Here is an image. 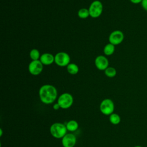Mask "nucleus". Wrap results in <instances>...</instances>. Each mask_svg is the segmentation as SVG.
<instances>
[{
	"mask_svg": "<svg viewBox=\"0 0 147 147\" xmlns=\"http://www.w3.org/2000/svg\"><path fill=\"white\" fill-rule=\"evenodd\" d=\"M95 64L99 70H105L109 65V61L104 56H98L95 60Z\"/></svg>",
	"mask_w": 147,
	"mask_h": 147,
	"instance_id": "obj_10",
	"label": "nucleus"
},
{
	"mask_svg": "<svg viewBox=\"0 0 147 147\" xmlns=\"http://www.w3.org/2000/svg\"><path fill=\"white\" fill-rule=\"evenodd\" d=\"M114 110V105L110 99H105L100 105V110L105 115H111Z\"/></svg>",
	"mask_w": 147,
	"mask_h": 147,
	"instance_id": "obj_4",
	"label": "nucleus"
},
{
	"mask_svg": "<svg viewBox=\"0 0 147 147\" xmlns=\"http://www.w3.org/2000/svg\"><path fill=\"white\" fill-rule=\"evenodd\" d=\"M124 38V34L120 30L113 31L109 36V40L110 43L116 45L121 44Z\"/></svg>",
	"mask_w": 147,
	"mask_h": 147,
	"instance_id": "obj_7",
	"label": "nucleus"
},
{
	"mask_svg": "<svg viewBox=\"0 0 147 147\" xmlns=\"http://www.w3.org/2000/svg\"><path fill=\"white\" fill-rule=\"evenodd\" d=\"M141 3L143 9L145 11H147V0H142Z\"/></svg>",
	"mask_w": 147,
	"mask_h": 147,
	"instance_id": "obj_19",
	"label": "nucleus"
},
{
	"mask_svg": "<svg viewBox=\"0 0 147 147\" xmlns=\"http://www.w3.org/2000/svg\"><path fill=\"white\" fill-rule=\"evenodd\" d=\"M76 142V138L75 135L71 133L66 134L61 140L63 147H74Z\"/></svg>",
	"mask_w": 147,
	"mask_h": 147,
	"instance_id": "obj_9",
	"label": "nucleus"
},
{
	"mask_svg": "<svg viewBox=\"0 0 147 147\" xmlns=\"http://www.w3.org/2000/svg\"><path fill=\"white\" fill-rule=\"evenodd\" d=\"M67 68L68 72L72 75L76 74L79 71V68H78V65L74 63L69 64L67 65Z\"/></svg>",
	"mask_w": 147,
	"mask_h": 147,
	"instance_id": "obj_15",
	"label": "nucleus"
},
{
	"mask_svg": "<svg viewBox=\"0 0 147 147\" xmlns=\"http://www.w3.org/2000/svg\"><path fill=\"white\" fill-rule=\"evenodd\" d=\"M3 134V131H2V129H0V137H1L2 136Z\"/></svg>",
	"mask_w": 147,
	"mask_h": 147,
	"instance_id": "obj_22",
	"label": "nucleus"
},
{
	"mask_svg": "<svg viewBox=\"0 0 147 147\" xmlns=\"http://www.w3.org/2000/svg\"><path fill=\"white\" fill-rule=\"evenodd\" d=\"M67 127L61 123H54L50 127V132L51 135L56 138H63L67 134Z\"/></svg>",
	"mask_w": 147,
	"mask_h": 147,
	"instance_id": "obj_2",
	"label": "nucleus"
},
{
	"mask_svg": "<svg viewBox=\"0 0 147 147\" xmlns=\"http://www.w3.org/2000/svg\"><path fill=\"white\" fill-rule=\"evenodd\" d=\"M74 102L72 96L69 93L62 94L58 98L57 103L59 105L60 108L68 109L70 107Z\"/></svg>",
	"mask_w": 147,
	"mask_h": 147,
	"instance_id": "obj_3",
	"label": "nucleus"
},
{
	"mask_svg": "<svg viewBox=\"0 0 147 147\" xmlns=\"http://www.w3.org/2000/svg\"><path fill=\"white\" fill-rule=\"evenodd\" d=\"M90 16L89 10L86 8L81 9L78 11V16L81 18H86Z\"/></svg>",
	"mask_w": 147,
	"mask_h": 147,
	"instance_id": "obj_17",
	"label": "nucleus"
},
{
	"mask_svg": "<svg viewBox=\"0 0 147 147\" xmlns=\"http://www.w3.org/2000/svg\"><path fill=\"white\" fill-rule=\"evenodd\" d=\"M43 67L42 64L40 60H33L31 61L29 65V72L33 75H37L40 74L42 70Z\"/></svg>",
	"mask_w": 147,
	"mask_h": 147,
	"instance_id": "obj_8",
	"label": "nucleus"
},
{
	"mask_svg": "<svg viewBox=\"0 0 147 147\" xmlns=\"http://www.w3.org/2000/svg\"><path fill=\"white\" fill-rule=\"evenodd\" d=\"M114 51H115L114 45H113L111 43L107 44L105 47L104 49H103V52H104L105 54L106 55H107V56L112 55L114 53Z\"/></svg>",
	"mask_w": 147,
	"mask_h": 147,
	"instance_id": "obj_13",
	"label": "nucleus"
},
{
	"mask_svg": "<svg viewBox=\"0 0 147 147\" xmlns=\"http://www.w3.org/2000/svg\"><path fill=\"white\" fill-rule=\"evenodd\" d=\"M142 0H130V1L134 4H138L142 2Z\"/></svg>",
	"mask_w": 147,
	"mask_h": 147,
	"instance_id": "obj_20",
	"label": "nucleus"
},
{
	"mask_svg": "<svg viewBox=\"0 0 147 147\" xmlns=\"http://www.w3.org/2000/svg\"><path fill=\"white\" fill-rule=\"evenodd\" d=\"M30 57L33 60H37L40 57L39 51L36 49H32L30 52Z\"/></svg>",
	"mask_w": 147,
	"mask_h": 147,
	"instance_id": "obj_18",
	"label": "nucleus"
},
{
	"mask_svg": "<svg viewBox=\"0 0 147 147\" xmlns=\"http://www.w3.org/2000/svg\"><path fill=\"white\" fill-rule=\"evenodd\" d=\"M110 122L113 125H118L121 122L120 116L116 113H112L109 117Z\"/></svg>",
	"mask_w": 147,
	"mask_h": 147,
	"instance_id": "obj_14",
	"label": "nucleus"
},
{
	"mask_svg": "<svg viewBox=\"0 0 147 147\" xmlns=\"http://www.w3.org/2000/svg\"><path fill=\"white\" fill-rule=\"evenodd\" d=\"M70 61L69 56L65 52H59L55 56V62L60 67L67 66Z\"/></svg>",
	"mask_w": 147,
	"mask_h": 147,
	"instance_id": "obj_6",
	"label": "nucleus"
},
{
	"mask_svg": "<svg viewBox=\"0 0 147 147\" xmlns=\"http://www.w3.org/2000/svg\"><path fill=\"white\" fill-rule=\"evenodd\" d=\"M103 6L99 1H95L91 4L89 7L90 16L92 18H97L100 16L102 12Z\"/></svg>",
	"mask_w": 147,
	"mask_h": 147,
	"instance_id": "obj_5",
	"label": "nucleus"
},
{
	"mask_svg": "<svg viewBox=\"0 0 147 147\" xmlns=\"http://www.w3.org/2000/svg\"><path fill=\"white\" fill-rule=\"evenodd\" d=\"M57 92L56 88L50 84H45L39 90V96L41 101L45 104L52 103L56 99Z\"/></svg>",
	"mask_w": 147,
	"mask_h": 147,
	"instance_id": "obj_1",
	"label": "nucleus"
},
{
	"mask_svg": "<svg viewBox=\"0 0 147 147\" xmlns=\"http://www.w3.org/2000/svg\"><path fill=\"white\" fill-rule=\"evenodd\" d=\"M40 60L42 64L50 65L55 61V57L50 53H45L40 56Z\"/></svg>",
	"mask_w": 147,
	"mask_h": 147,
	"instance_id": "obj_11",
	"label": "nucleus"
},
{
	"mask_svg": "<svg viewBox=\"0 0 147 147\" xmlns=\"http://www.w3.org/2000/svg\"><path fill=\"white\" fill-rule=\"evenodd\" d=\"M134 147H142V146H140V145H137V146H134Z\"/></svg>",
	"mask_w": 147,
	"mask_h": 147,
	"instance_id": "obj_23",
	"label": "nucleus"
},
{
	"mask_svg": "<svg viewBox=\"0 0 147 147\" xmlns=\"http://www.w3.org/2000/svg\"><path fill=\"white\" fill-rule=\"evenodd\" d=\"M79 127L78 123L75 120H71L67 122L66 127L67 130L69 131H74L78 129Z\"/></svg>",
	"mask_w": 147,
	"mask_h": 147,
	"instance_id": "obj_12",
	"label": "nucleus"
},
{
	"mask_svg": "<svg viewBox=\"0 0 147 147\" xmlns=\"http://www.w3.org/2000/svg\"><path fill=\"white\" fill-rule=\"evenodd\" d=\"M106 75L109 78L114 77L117 74L116 69L113 67H107L105 71Z\"/></svg>",
	"mask_w": 147,
	"mask_h": 147,
	"instance_id": "obj_16",
	"label": "nucleus"
},
{
	"mask_svg": "<svg viewBox=\"0 0 147 147\" xmlns=\"http://www.w3.org/2000/svg\"><path fill=\"white\" fill-rule=\"evenodd\" d=\"M60 107L59 105L57 103H56V104H55V105L53 106V109H54V110H59Z\"/></svg>",
	"mask_w": 147,
	"mask_h": 147,
	"instance_id": "obj_21",
	"label": "nucleus"
}]
</instances>
